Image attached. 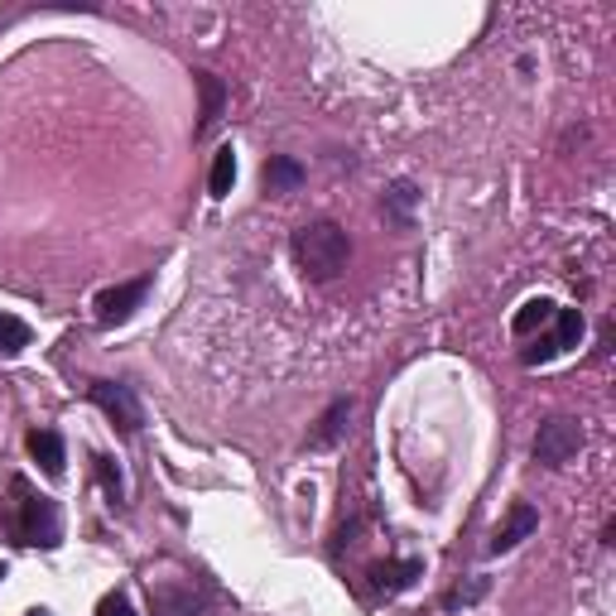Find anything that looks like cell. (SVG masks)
<instances>
[{
	"label": "cell",
	"instance_id": "obj_1",
	"mask_svg": "<svg viewBox=\"0 0 616 616\" xmlns=\"http://www.w3.org/2000/svg\"><path fill=\"white\" fill-rule=\"evenodd\" d=\"M347 255H352V241H347V231L338 222L318 217V222H304V227L294 231V261L304 279L313 285H328V279H338L347 271Z\"/></svg>",
	"mask_w": 616,
	"mask_h": 616
},
{
	"label": "cell",
	"instance_id": "obj_2",
	"mask_svg": "<svg viewBox=\"0 0 616 616\" xmlns=\"http://www.w3.org/2000/svg\"><path fill=\"white\" fill-rule=\"evenodd\" d=\"M10 530H15L20 544H39V549H59L63 544V520H59V506L53 496L35 491L25 477L10 481Z\"/></svg>",
	"mask_w": 616,
	"mask_h": 616
},
{
	"label": "cell",
	"instance_id": "obj_3",
	"mask_svg": "<svg viewBox=\"0 0 616 616\" xmlns=\"http://www.w3.org/2000/svg\"><path fill=\"white\" fill-rule=\"evenodd\" d=\"M582 453V424L568 419V414H554V419L540 424L535 433V463L540 467H568Z\"/></svg>",
	"mask_w": 616,
	"mask_h": 616
},
{
	"label": "cell",
	"instance_id": "obj_4",
	"mask_svg": "<svg viewBox=\"0 0 616 616\" xmlns=\"http://www.w3.org/2000/svg\"><path fill=\"white\" fill-rule=\"evenodd\" d=\"M92 405L102 410V414H106L111 424H116L121 433H136L140 424H144L136 390H130V386H121V380H92Z\"/></svg>",
	"mask_w": 616,
	"mask_h": 616
},
{
	"label": "cell",
	"instance_id": "obj_5",
	"mask_svg": "<svg viewBox=\"0 0 616 616\" xmlns=\"http://www.w3.org/2000/svg\"><path fill=\"white\" fill-rule=\"evenodd\" d=\"M578 342H582V313L578 309H554V332L540 338L535 347H525L520 362L525 366H544V362H554V356H564L568 347H578Z\"/></svg>",
	"mask_w": 616,
	"mask_h": 616
},
{
	"label": "cell",
	"instance_id": "obj_6",
	"mask_svg": "<svg viewBox=\"0 0 616 616\" xmlns=\"http://www.w3.org/2000/svg\"><path fill=\"white\" fill-rule=\"evenodd\" d=\"M144 294H150V279H130V285H116V289H102L97 294V323L102 328H116V323H126L130 313L144 304Z\"/></svg>",
	"mask_w": 616,
	"mask_h": 616
},
{
	"label": "cell",
	"instance_id": "obj_7",
	"mask_svg": "<svg viewBox=\"0 0 616 616\" xmlns=\"http://www.w3.org/2000/svg\"><path fill=\"white\" fill-rule=\"evenodd\" d=\"M535 530H540V511L525 506V501H515L511 515H506V525H501V530L491 535V544H487V549H491V554H511V549L520 544V540H530Z\"/></svg>",
	"mask_w": 616,
	"mask_h": 616
},
{
	"label": "cell",
	"instance_id": "obj_8",
	"mask_svg": "<svg viewBox=\"0 0 616 616\" xmlns=\"http://www.w3.org/2000/svg\"><path fill=\"white\" fill-rule=\"evenodd\" d=\"M261 184H265V193H275V198L299 193V188H304V164L289 160V154H271L261 169Z\"/></svg>",
	"mask_w": 616,
	"mask_h": 616
},
{
	"label": "cell",
	"instance_id": "obj_9",
	"mask_svg": "<svg viewBox=\"0 0 616 616\" xmlns=\"http://www.w3.org/2000/svg\"><path fill=\"white\" fill-rule=\"evenodd\" d=\"M366 578H372V588H376V592L395 598V592H405L414 578H424V564H419V558H390V564H376Z\"/></svg>",
	"mask_w": 616,
	"mask_h": 616
},
{
	"label": "cell",
	"instance_id": "obj_10",
	"mask_svg": "<svg viewBox=\"0 0 616 616\" xmlns=\"http://www.w3.org/2000/svg\"><path fill=\"white\" fill-rule=\"evenodd\" d=\"M25 448H29V457L43 467V477H63V439L53 429H29Z\"/></svg>",
	"mask_w": 616,
	"mask_h": 616
},
{
	"label": "cell",
	"instance_id": "obj_11",
	"mask_svg": "<svg viewBox=\"0 0 616 616\" xmlns=\"http://www.w3.org/2000/svg\"><path fill=\"white\" fill-rule=\"evenodd\" d=\"M193 83H198V92H203V111H198V130H208L222 121V106H227V87H222V77L217 73H193Z\"/></svg>",
	"mask_w": 616,
	"mask_h": 616
},
{
	"label": "cell",
	"instance_id": "obj_12",
	"mask_svg": "<svg viewBox=\"0 0 616 616\" xmlns=\"http://www.w3.org/2000/svg\"><path fill=\"white\" fill-rule=\"evenodd\" d=\"M347 419H352V400H332V405L323 410L318 429L309 433V448H332L347 433Z\"/></svg>",
	"mask_w": 616,
	"mask_h": 616
},
{
	"label": "cell",
	"instance_id": "obj_13",
	"mask_svg": "<svg viewBox=\"0 0 616 616\" xmlns=\"http://www.w3.org/2000/svg\"><path fill=\"white\" fill-rule=\"evenodd\" d=\"M554 299H525V304L520 309H515V318H511V332H515V338H530V332L535 328H544V323H554Z\"/></svg>",
	"mask_w": 616,
	"mask_h": 616
},
{
	"label": "cell",
	"instance_id": "obj_14",
	"mask_svg": "<svg viewBox=\"0 0 616 616\" xmlns=\"http://www.w3.org/2000/svg\"><path fill=\"white\" fill-rule=\"evenodd\" d=\"M231 184H237V150L231 144H222L217 154H212V174H208V193L212 198H227Z\"/></svg>",
	"mask_w": 616,
	"mask_h": 616
},
{
	"label": "cell",
	"instance_id": "obj_15",
	"mask_svg": "<svg viewBox=\"0 0 616 616\" xmlns=\"http://www.w3.org/2000/svg\"><path fill=\"white\" fill-rule=\"evenodd\" d=\"M29 323L25 318H15V313H0V356H20L29 347Z\"/></svg>",
	"mask_w": 616,
	"mask_h": 616
},
{
	"label": "cell",
	"instance_id": "obj_16",
	"mask_svg": "<svg viewBox=\"0 0 616 616\" xmlns=\"http://www.w3.org/2000/svg\"><path fill=\"white\" fill-rule=\"evenodd\" d=\"M154 607H160L164 616H198V598H193V592L160 588V592H154Z\"/></svg>",
	"mask_w": 616,
	"mask_h": 616
},
{
	"label": "cell",
	"instance_id": "obj_17",
	"mask_svg": "<svg viewBox=\"0 0 616 616\" xmlns=\"http://www.w3.org/2000/svg\"><path fill=\"white\" fill-rule=\"evenodd\" d=\"M414 198H419V193H414V184H405V178H400V184H395V188H390V193H386V212H390V217L400 222V227H410Z\"/></svg>",
	"mask_w": 616,
	"mask_h": 616
},
{
	"label": "cell",
	"instance_id": "obj_18",
	"mask_svg": "<svg viewBox=\"0 0 616 616\" xmlns=\"http://www.w3.org/2000/svg\"><path fill=\"white\" fill-rule=\"evenodd\" d=\"M92 467H97V477H102V487H106V496H111V501L126 496V481H121V467L111 463L106 453H97V457H92Z\"/></svg>",
	"mask_w": 616,
	"mask_h": 616
},
{
	"label": "cell",
	"instance_id": "obj_19",
	"mask_svg": "<svg viewBox=\"0 0 616 616\" xmlns=\"http://www.w3.org/2000/svg\"><path fill=\"white\" fill-rule=\"evenodd\" d=\"M97 616H140L136 607H130L126 592H106L102 602H97Z\"/></svg>",
	"mask_w": 616,
	"mask_h": 616
},
{
	"label": "cell",
	"instance_id": "obj_20",
	"mask_svg": "<svg viewBox=\"0 0 616 616\" xmlns=\"http://www.w3.org/2000/svg\"><path fill=\"white\" fill-rule=\"evenodd\" d=\"M481 592H487V578H473V582H467V588L448 592V607H467V602H477Z\"/></svg>",
	"mask_w": 616,
	"mask_h": 616
},
{
	"label": "cell",
	"instance_id": "obj_21",
	"mask_svg": "<svg viewBox=\"0 0 616 616\" xmlns=\"http://www.w3.org/2000/svg\"><path fill=\"white\" fill-rule=\"evenodd\" d=\"M0 578H5V564H0Z\"/></svg>",
	"mask_w": 616,
	"mask_h": 616
}]
</instances>
